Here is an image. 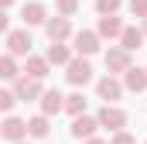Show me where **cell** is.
<instances>
[{"label":"cell","mask_w":147,"mask_h":144,"mask_svg":"<svg viewBox=\"0 0 147 144\" xmlns=\"http://www.w3.org/2000/svg\"><path fill=\"white\" fill-rule=\"evenodd\" d=\"M127 93V86H123V79L120 75H103V79H96V96L106 103V107H116V100Z\"/></svg>","instance_id":"cell-1"},{"label":"cell","mask_w":147,"mask_h":144,"mask_svg":"<svg viewBox=\"0 0 147 144\" xmlns=\"http://www.w3.org/2000/svg\"><path fill=\"white\" fill-rule=\"evenodd\" d=\"M7 41V55H14V58H31V31L28 28H14L10 35L3 38Z\"/></svg>","instance_id":"cell-2"},{"label":"cell","mask_w":147,"mask_h":144,"mask_svg":"<svg viewBox=\"0 0 147 144\" xmlns=\"http://www.w3.org/2000/svg\"><path fill=\"white\" fill-rule=\"evenodd\" d=\"M134 69V58H130V52L127 48H120V45H113L110 52H106V75H127V72Z\"/></svg>","instance_id":"cell-3"},{"label":"cell","mask_w":147,"mask_h":144,"mask_svg":"<svg viewBox=\"0 0 147 144\" xmlns=\"http://www.w3.org/2000/svg\"><path fill=\"white\" fill-rule=\"evenodd\" d=\"M99 45H103V38H99V31H75L72 38V52L79 55V58H89V55H96L99 52Z\"/></svg>","instance_id":"cell-4"},{"label":"cell","mask_w":147,"mask_h":144,"mask_svg":"<svg viewBox=\"0 0 147 144\" xmlns=\"http://www.w3.org/2000/svg\"><path fill=\"white\" fill-rule=\"evenodd\" d=\"M96 117H99V127H103V130H110V134H120V130H127V120H130L123 107H103Z\"/></svg>","instance_id":"cell-5"},{"label":"cell","mask_w":147,"mask_h":144,"mask_svg":"<svg viewBox=\"0 0 147 144\" xmlns=\"http://www.w3.org/2000/svg\"><path fill=\"white\" fill-rule=\"evenodd\" d=\"M65 79L72 82L75 89H82V86H89V82H92V65H89V58H79V55H75L72 62L65 65Z\"/></svg>","instance_id":"cell-6"},{"label":"cell","mask_w":147,"mask_h":144,"mask_svg":"<svg viewBox=\"0 0 147 144\" xmlns=\"http://www.w3.org/2000/svg\"><path fill=\"white\" fill-rule=\"evenodd\" d=\"M45 35H48L51 45H62V41H72L75 31H72V21H69V17H58V14H55V17L45 24Z\"/></svg>","instance_id":"cell-7"},{"label":"cell","mask_w":147,"mask_h":144,"mask_svg":"<svg viewBox=\"0 0 147 144\" xmlns=\"http://www.w3.org/2000/svg\"><path fill=\"white\" fill-rule=\"evenodd\" d=\"M0 137L3 141H10V144H21V141H28V120H21V117H3V124H0Z\"/></svg>","instance_id":"cell-8"},{"label":"cell","mask_w":147,"mask_h":144,"mask_svg":"<svg viewBox=\"0 0 147 144\" xmlns=\"http://www.w3.org/2000/svg\"><path fill=\"white\" fill-rule=\"evenodd\" d=\"M96 130H99V117H89V113L75 117L72 127H69V134H72L75 141H92V137H96Z\"/></svg>","instance_id":"cell-9"},{"label":"cell","mask_w":147,"mask_h":144,"mask_svg":"<svg viewBox=\"0 0 147 144\" xmlns=\"http://www.w3.org/2000/svg\"><path fill=\"white\" fill-rule=\"evenodd\" d=\"M14 93H17V100H21V103H31V100H41V96H45V86H41V79L21 75V79L14 82Z\"/></svg>","instance_id":"cell-10"},{"label":"cell","mask_w":147,"mask_h":144,"mask_svg":"<svg viewBox=\"0 0 147 144\" xmlns=\"http://www.w3.org/2000/svg\"><path fill=\"white\" fill-rule=\"evenodd\" d=\"M21 21H24V28H45L48 21H51V14H48V7L45 3H38V0H31V3H24L21 7Z\"/></svg>","instance_id":"cell-11"},{"label":"cell","mask_w":147,"mask_h":144,"mask_svg":"<svg viewBox=\"0 0 147 144\" xmlns=\"http://www.w3.org/2000/svg\"><path fill=\"white\" fill-rule=\"evenodd\" d=\"M48 72H51V62L45 58V55H31V58H24V75H31V79H48Z\"/></svg>","instance_id":"cell-12"},{"label":"cell","mask_w":147,"mask_h":144,"mask_svg":"<svg viewBox=\"0 0 147 144\" xmlns=\"http://www.w3.org/2000/svg\"><path fill=\"white\" fill-rule=\"evenodd\" d=\"M38 103H41V113H45V117H55V113L65 110V96H62L58 89H45V96H41Z\"/></svg>","instance_id":"cell-13"},{"label":"cell","mask_w":147,"mask_h":144,"mask_svg":"<svg viewBox=\"0 0 147 144\" xmlns=\"http://www.w3.org/2000/svg\"><path fill=\"white\" fill-rule=\"evenodd\" d=\"M96 31H99V38H110V41L116 38V41H120V38H123V31H127V24H123L120 17H99Z\"/></svg>","instance_id":"cell-14"},{"label":"cell","mask_w":147,"mask_h":144,"mask_svg":"<svg viewBox=\"0 0 147 144\" xmlns=\"http://www.w3.org/2000/svg\"><path fill=\"white\" fill-rule=\"evenodd\" d=\"M45 58H48L51 65H69V62L75 58V52L69 48V45H65V41H62V45H48V52H45Z\"/></svg>","instance_id":"cell-15"},{"label":"cell","mask_w":147,"mask_h":144,"mask_svg":"<svg viewBox=\"0 0 147 144\" xmlns=\"http://www.w3.org/2000/svg\"><path fill=\"white\" fill-rule=\"evenodd\" d=\"M144 41H147L144 28H127V31H123V38H120V48H127V52L134 55L137 48H144Z\"/></svg>","instance_id":"cell-16"},{"label":"cell","mask_w":147,"mask_h":144,"mask_svg":"<svg viewBox=\"0 0 147 144\" xmlns=\"http://www.w3.org/2000/svg\"><path fill=\"white\" fill-rule=\"evenodd\" d=\"M48 130H51V117H45V113H38L28 120V137H38V141H45L48 137Z\"/></svg>","instance_id":"cell-17"},{"label":"cell","mask_w":147,"mask_h":144,"mask_svg":"<svg viewBox=\"0 0 147 144\" xmlns=\"http://www.w3.org/2000/svg\"><path fill=\"white\" fill-rule=\"evenodd\" d=\"M123 86H127L130 93H144L147 89V69H137V65H134V69L123 75Z\"/></svg>","instance_id":"cell-18"},{"label":"cell","mask_w":147,"mask_h":144,"mask_svg":"<svg viewBox=\"0 0 147 144\" xmlns=\"http://www.w3.org/2000/svg\"><path fill=\"white\" fill-rule=\"evenodd\" d=\"M86 103H89V100L82 96V89H75V93H69V96H65V113L75 120V117H82V113H86Z\"/></svg>","instance_id":"cell-19"},{"label":"cell","mask_w":147,"mask_h":144,"mask_svg":"<svg viewBox=\"0 0 147 144\" xmlns=\"http://www.w3.org/2000/svg\"><path fill=\"white\" fill-rule=\"evenodd\" d=\"M21 75H24V69H17V58H14V55H3V58H0V79L17 82Z\"/></svg>","instance_id":"cell-20"},{"label":"cell","mask_w":147,"mask_h":144,"mask_svg":"<svg viewBox=\"0 0 147 144\" xmlns=\"http://www.w3.org/2000/svg\"><path fill=\"white\" fill-rule=\"evenodd\" d=\"M55 14H58V17H69V21H72L75 14H79V0H55Z\"/></svg>","instance_id":"cell-21"},{"label":"cell","mask_w":147,"mask_h":144,"mask_svg":"<svg viewBox=\"0 0 147 144\" xmlns=\"http://www.w3.org/2000/svg\"><path fill=\"white\" fill-rule=\"evenodd\" d=\"M120 7H123V0H96V14L99 17H116Z\"/></svg>","instance_id":"cell-22"},{"label":"cell","mask_w":147,"mask_h":144,"mask_svg":"<svg viewBox=\"0 0 147 144\" xmlns=\"http://www.w3.org/2000/svg\"><path fill=\"white\" fill-rule=\"evenodd\" d=\"M14 103H17V93H14V89H0V110H3L7 117H10Z\"/></svg>","instance_id":"cell-23"},{"label":"cell","mask_w":147,"mask_h":144,"mask_svg":"<svg viewBox=\"0 0 147 144\" xmlns=\"http://www.w3.org/2000/svg\"><path fill=\"white\" fill-rule=\"evenodd\" d=\"M127 10H130L137 21H147V0H127Z\"/></svg>","instance_id":"cell-24"},{"label":"cell","mask_w":147,"mask_h":144,"mask_svg":"<svg viewBox=\"0 0 147 144\" xmlns=\"http://www.w3.org/2000/svg\"><path fill=\"white\" fill-rule=\"evenodd\" d=\"M110 144H137V137L130 134V130H120V134H113Z\"/></svg>","instance_id":"cell-25"},{"label":"cell","mask_w":147,"mask_h":144,"mask_svg":"<svg viewBox=\"0 0 147 144\" xmlns=\"http://www.w3.org/2000/svg\"><path fill=\"white\" fill-rule=\"evenodd\" d=\"M0 7H3V14H7V10L14 7V0H0Z\"/></svg>","instance_id":"cell-26"},{"label":"cell","mask_w":147,"mask_h":144,"mask_svg":"<svg viewBox=\"0 0 147 144\" xmlns=\"http://www.w3.org/2000/svg\"><path fill=\"white\" fill-rule=\"evenodd\" d=\"M82 144H110V141H103V137H92V141H82Z\"/></svg>","instance_id":"cell-27"},{"label":"cell","mask_w":147,"mask_h":144,"mask_svg":"<svg viewBox=\"0 0 147 144\" xmlns=\"http://www.w3.org/2000/svg\"><path fill=\"white\" fill-rule=\"evenodd\" d=\"M140 28H144V35H147V21H140Z\"/></svg>","instance_id":"cell-28"},{"label":"cell","mask_w":147,"mask_h":144,"mask_svg":"<svg viewBox=\"0 0 147 144\" xmlns=\"http://www.w3.org/2000/svg\"><path fill=\"white\" fill-rule=\"evenodd\" d=\"M21 144H28V141H21Z\"/></svg>","instance_id":"cell-29"}]
</instances>
